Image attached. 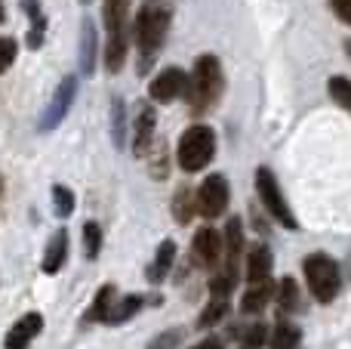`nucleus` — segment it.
<instances>
[{
    "label": "nucleus",
    "instance_id": "f257e3e1",
    "mask_svg": "<svg viewBox=\"0 0 351 349\" xmlns=\"http://www.w3.org/2000/svg\"><path fill=\"white\" fill-rule=\"evenodd\" d=\"M173 22V3L170 0H142L139 12H136L133 22V43H136V71L148 74L158 59V53L164 49L167 31Z\"/></svg>",
    "mask_w": 351,
    "mask_h": 349
},
{
    "label": "nucleus",
    "instance_id": "f03ea898",
    "mask_svg": "<svg viewBox=\"0 0 351 349\" xmlns=\"http://www.w3.org/2000/svg\"><path fill=\"white\" fill-rule=\"evenodd\" d=\"M130 6L133 0H105L102 6V19H105V68L111 74H117L127 62L130 53V41H133V25H130Z\"/></svg>",
    "mask_w": 351,
    "mask_h": 349
},
{
    "label": "nucleus",
    "instance_id": "7ed1b4c3",
    "mask_svg": "<svg viewBox=\"0 0 351 349\" xmlns=\"http://www.w3.org/2000/svg\"><path fill=\"white\" fill-rule=\"evenodd\" d=\"M222 90H225V74L219 59L216 56H197L191 74H188V90H185L188 109L194 115H204V111H210L219 102Z\"/></svg>",
    "mask_w": 351,
    "mask_h": 349
},
{
    "label": "nucleus",
    "instance_id": "20e7f679",
    "mask_svg": "<svg viewBox=\"0 0 351 349\" xmlns=\"http://www.w3.org/2000/svg\"><path fill=\"white\" fill-rule=\"evenodd\" d=\"M216 155V133L206 124H194L182 133L179 146H176V158H179V167L185 173H197L204 170L206 164Z\"/></svg>",
    "mask_w": 351,
    "mask_h": 349
},
{
    "label": "nucleus",
    "instance_id": "39448f33",
    "mask_svg": "<svg viewBox=\"0 0 351 349\" xmlns=\"http://www.w3.org/2000/svg\"><path fill=\"white\" fill-rule=\"evenodd\" d=\"M302 272L305 282H308V291L317 303H333L336 294L342 288V272L339 263L327 254H311V257L302 260Z\"/></svg>",
    "mask_w": 351,
    "mask_h": 349
},
{
    "label": "nucleus",
    "instance_id": "423d86ee",
    "mask_svg": "<svg viewBox=\"0 0 351 349\" xmlns=\"http://www.w3.org/2000/svg\"><path fill=\"white\" fill-rule=\"evenodd\" d=\"M256 192H259L262 207H265L268 214H271L274 220L280 223V226H287V229H299L296 216H293L290 204H287L284 192H280V185H278V177H274V173L268 170V167H259V170H256Z\"/></svg>",
    "mask_w": 351,
    "mask_h": 349
},
{
    "label": "nucleus",
    "instance_id": "0eeeda50",
    "mask_svg": "<svg viewBox=\"0 0 351 349\" xmlns=\"http://www.w3.org/2000/svg\"><path fill=\"white\" fill-rule=\"evenodd\" d=\"M228 201H231V189H228V179L222 173H213L200 183L197 189V214L206 216V220H216L228 210Z\"/></svg>",
    "mask_w": 351,
    "mask_h": 349
},
{
    "label": "nucleus",
    "instance_id": "6e6552de",
    "mask_svg": "<svg viewBox=\"0 0 351 349\" xmlns=\"http://www.w3.org/2000/svg\"><path fill=\"white\" fill-rule=\"evenodd\" d=\"M74 96H77V78H74V74H68V78L59 84L56 96L49 99L47 111L40 115V130H56V127H59L62 117H65V115H68V109H71Z\"/></svg>",
    "mask_w": 351,
    "mask_h": 349
},
{
    "label": "nucleus",
    "instance_id": "1a4fd4ad",
    "mask_svg": "<svg viewBox=\"0 0 351 349\" xmlns=\"http://www.w3.org/2000/svg\"><path fill=\"white\" fill-rule=\"evenodd\" d=\"M185 90H188V74L182 71V68H164L160 74H154V80H152V87H148V93H152V99L154 102H176L179 96H185Z\"/></svg>",
    "mask_w": 351,
    "mask_h": 349
},
{
    "label": "nucleus",
    "instance_id": "9d476101",
    "mask_svg": "<svg viewBox=\"0 0 351 349\" xmlns=\"http://www.w3.org/2000/svg\"><path fill=\"white\" fill-rule=\"evenodd\" d=\"M154 127H158V115H154V109L148 102H142L139 111H136V121H133V152H136V158H145V155L152 152Z\"/></svg>",
    "mask_w": 351,
    "mask_h": 349
},
{
    "label": "nucleus",
    "instance_id": "9b49d317",
    "mask_svg": "<svg viewBox=\"0 0 351 349\" xmlns=\"http://www.w3.org/2000/svg\"><path fill=\"white\" fill-rule=\"evenodd\" d=\"M222 254H225L222 232H216L213 226L197 229V235H194V260L204 266H216L222 260Z\"/></svg>",
    "mask_w": 351,
    "mask_h": 349
},
{
    "label": "nucleus",
    "instance_id": "f8f14e48",
    "mask_svg": "<svg viewBox=\"0 0 351 349\" xmlns=\"http://www.w3.org/2000/svg\"><path fill=\"white\" fill-rule=\"evenodd\" d=\"M40 331H43L40 313H25L22 319H19L16 325L10 328V334H6V340H3V346H6V349H28L31 340H34Z\"/></svg>",
    "mask_w": 351,
    "mask_h": 349
},
{
    "label": "nucleus",
    "instance_id": "ddd939ff",
    "mask_svg": "<svg viewBox=\"0 0 351 349\" xmlns=\"http://www.w3.org/2000/svg\"><path fill=\"white\" fill-rule=\"evenodd\" d=\"M271 297H274V284L271 282L250 284V291H243V297H241V313L243 315H259L262 309L271 303Z\"/></svg>",
    "mask_w": 351,
    "mask_h": 349
},
{
    "label": "nucleus",
    "instance_id": "4468645a",
    "mask_svg": "<svg viewBox=\"0 0 351 349\" xmlns=\"http://www.w3.org/2000/svg\"><path fill=\"white\" fill-rule=\"evenodd\" d=\"M271 251H268L265 245H253L247 254V278L250 284L256 282H268V275H271Z\"/></svg>",
    "mask_w": 351,
    "mask_h": 349
},
{
    "label": "nucleus",
    "instance_id": "2eb2a0df",
    "mask_svg": "<svg viewBox=\"0 0 351 349\" xmlns=\"http://www.w3.org/2000/svg\"><path fill=\"white\" fill-rule=\"evenodd\" d=\"M65 260H68V232L59 229V232H53V238H49V245H47V254H43V272L56 275V272L65 266Z\"/></svg>",
    "mask_w": 351,
    "mask_h": 349
},
{
    "label": "nucleus",
    "instance_id": "dca6fc26",
    "mask_svg": "<svg viewBox=\"0 0 351 349\" xmlns=\"http://www.w3.org/2000/svg\"><path fill=\"white\" fill-rule=\"evenodd\" d=\"M222 238H225V263H222V269H228V272H234L237 275V254L243 251V226H241V220H228Z\"/></svg>",
    "mask_w": 351,
    "mask_h": 349
},
{
    "label": "nucleus",
    "instance_id": "f3484780",
    "mask_svg": "<svg viewBox=\"0 0 351 349\" xmlns=\"http://www.w3.org/2000/svg\"><path fill=\"white\" fill-rule=\"evenodd\" d=\"M22 10L28 16L31 28H28V47L31 49H40L43 34H47V16H43V6L40 0H22Z\"/></svg>",
    "mask_w": 351,
    "mask_h": 349
},
{
    "label": "nucleus",
    "instance_id": "a211bd4d",
    "mask_svg": "<svg viewBox=\"0 0 351 349\" xmlns=\"http://www.w3.org/2000/svg\"><path fill=\"white\" fill-rule=\"evenodd\" d=\"M173 260H176V241L167 238L164 245L158 247V254H154V263H152V269H148V282H154V284L164 282V275L173 269Z\"/></svg>",
    "mask_w": 351,
    "mask_h": 349
},
{
    "label": "nucleus",
    "instance_id": "6ab92c4d",
    "mask_svg": "<svg viewBox=\"0 0 351 349\" xmlns=\"http://www.w3.org/2000/svg\"><path fill=\"white\" fill-rule=\"evenodd\" d=\"M96 68V31H93V22L86 19L84 28H80V71L93 74Z\"/></svg>",
    "mask_w": 351,
    "mask_h": 349
},
{
    "label": "nucleus",
    "instance_id": "aec40b11",
    "mask_svg": "<svg viewBox=\"0 0 351 349\" xmlns=\"http://www.w3.org/2000/svg\"><path fill=\"white\" fill-rule=\"evenodd\" d=\"M194 207H197V195H191L188 185L176 189V198H173V216L179 226H188V220L194 216Z\"/></svg>",
    "mask_w": 351,
    "mask_h": 349
},
{
    "label": "nucleus",
    "instance_id": "412c9836",
    "mask_svg": "<svg viewBox=\"0 0 351 349\" xmlns=\"http://www.w3.org/2000/svg\"><path fill=\"white\" fill-rule=\"evenodd\" d=\"M299 340H302V331H299L293 322H278L274 334L268 337V346L271 349H296Z\"/></svg>",
    "mask_w": 351,
    "mask_h": 349
},
{
    "label": "nucleus",
    "instance_id": "4be33fe9",
    "mask_svg": "<svg viewBox=\"0 0 351 349\" xmlns=\"http://www.w3.org/2000/svg\"><path fill=\"white\" fill-rule=\"evenodd\" d=\"M139 309H142V297H121V303H114L111 313L105 315V325H123V322H130Z\"/></svg>",
    "mask_w": 351,
    "mask_h": 349
},
{
    "label": "nucleus",
    "instance_id": "5701e85b",
    "mask_svg": "<svg viewBox=\"0 0 351 349\" xmlns=\"http://www.w3.org/2000/svg\"><path fill=\"white\" fill-rule=\"evenodd\" d=\"M114 284H102V288H99V294H96V303H93L90 306V313H86V319L90 322H105V315L111 313V306H114Z\"/></svg>",
    "mask_w": 351,
    "mask_h": 349
},
{
    "label": "nucleus",
    "instance_id": "b1692460",
    "mask_svg": "<svg viewBox=\"0 0 351 349\" xmlns=\"http://www.w3.org/2000/svg\"><path fill=\"white\" fill-rule=\"evenodd\" d=\"M274 297H278V306L280 313H293V309L299 306V288L293 278H284V282L278 284V291H274Z\"/></svg>",
    "mask_w": 351,
    "mask_h": 349
},
{
    "label": "nucleus",
    "instance_id": "393cba45",
    "mask_svg": "<svg viewBox=\"0 0 351 349\" xmlns=\"http://www.w3.org/2000/svg\"><path fill=\"white\" fill-rule=\"evenodd\" d=\"M111 136H114V146L123 148V142H127V117H123V99H114V105H111Z\"/></svg>",
    "mask_w": 351,
    "mask_h": 349
},
{
    "label": "nucleus",
    "instance_id": "a878e982",
    "mask_svg": "<svg viewBox=\"0 0 351 349\" xmlns=\"http://www.w3.org/2000/svg\"><path fill=\"white\" fill-rule=\"evenodd\" d=\"M53 210H56V216L74 214V192L68 185H53Z\"/></svg>",
    "mask_w": 351,
    "mask_h": 349
},
{
    "label": "nucleus",
    "instance_id": "bb28decb",
    "mask_svg": "<svg viewBox=\"0 0 351 349\" xmlns=\"http://www.w3.org/2000/svg\"><path fill=\"white\" fill-rule=\"evenodd\" d=\"M99 251H102V229H99V223H86L84 226V254L90 260H96Z\"/></svg>",
    "mask_w": 351,
    "mask_h": 349
},
{
    "label": "nucleus",
    "instance_id": "cd10ccee",
    "mask_svg": "<svg viewBox=\"0 0 351 349\" xmlns=\"http://www.w3.org/2000/svg\"><path fill=\"white\" fill-rule=\"evenodd\" d=\"M225 315H228V300H219V297H213L210 306L204 309V315H200L197 325L200 328H210V325H216V322H222Z\"/></svg>",
    "mask_w": 351,
    "mask_h": 349
},
{
    "label": "nucleus",
    "instance_id": "c85d7f7f",
    "mask_svg": "<svg viewBox=\"0 0 351 349\" xmlns=\"http://www.w3.org/2000/svg\"><path fill=\"white\" fill-rule=\"evenodd\" d=\"M330 96L351 115V80L348 78H330Z\"/></svg>",
    "mask_w": 351,
    "mask_h": 349
},
{
    "label": "nucleus",
    "instance_id": "c756f323",
    "mask_svg": "<svg viewBox=\"0 0 351 349\" xmlns=\"http://www.w3.org/2000/svg\"><path fill=\"white\" fill-rule=\"evenodd\" d=\"M241 337H243V346H247V349H259V346L268 340V328L262 325V322H256V325L243 328Z\"/></svg>",
    "mask_w": 351,
    "mask_h": 349
},
{
    "label": "nucleus",
    "instance_id": "7c9ffc66",
    "mask_svg": "<svg viewBox=\"0 0 351 349\" xmlns=\"http://www.w3.org/2000/svg\"><path fill=\"white\" fill-rule=\"evenodd\" d=\"M16 56H19L16 41H12V37H0V74L10 71V65L16 62Z\"/></svg>",
    "mask_w": 351,
    "mask_h": 349
},
{
    "label": "nucleus",
    "instance_id": "2f4dec72",
    "mask_svg": "<svg viewBox=\"0 0 351 349\" xmlns=\"http://www.w3.org/2000/svg\"><path fill=\"white\" fill-rule=\"evenodd\" d=\"M152 177H158V179H164L167 177V146H152Z\"/></svg>",
    "mask_w": 351,
    "mask_h": 349
},
{
    "label": "nucleus",
    "instance_id": "473e14b6",
    "mask_svg": "<svg viewBox=\"0 0 351 349\" xmlns=\"http://www.w3.org/2000/svg\"><path fill=\"white\" fill-rule=\"evenodd\" d=\"M179 337H182V331L173 328V331H167V334H158V337L148 344V349H176L179 346Z\"/></svg>",
    "mask_w": 351,
    "mask_h": 349
},
{
    "label": "nucleus",
    "instance_id": "72a5a7b5",
    "mask_svg": "<svg viewBox=\"0 0 351 349\" xmlns=\"http://www.w3.org/2000/svg\"><path fill=\"white\" fill-rule=\"evenodd\" d=\"M330 3H333L336 16H339L346 25H351V0H330Z\"/></svg>",
    "mask_w": 351,
    "mask_h": 349
},
{
    "label": "nucleus",
    "instance_id": "f704fd0d",
    "mask_svg": "<svg viewBox=\"0 0 351 349\" xmlns=\"http://www.w3.org/2000/svg\"><path fill=\"white\" fill-rule=\"evenodd\" d=\"M191 349H225V340L222 337H206V340H200V344H194Z\"/></svg>",
    "mask_w": 351,
    "mask_h": 349
},
{
    "label": "nucleus",
    "instance_id": "c9c22d12",
    "mask_svg": "<svg viewBox=\"0 0 351 349\" xmlns=\"http://www.w3.org/2000/svg\"><path fill=\"white\" fill-rule=\"evenodd\" d=\"M6 22V10H3V0H0V25Z\"/></svg>",
    "mask_w": 351,
    "mask_h": 349
},
{
    "label": "nucleus",
    "instance_id": "e433bc0d",
    "mask_svg": "<svg viewBox=\"0 0 351 349\" xmlns=\"http://www.w3.org/2000/svg\"><path fill=\"white\" fill-rule=\"evenodd\" d=\"M346 53L351 56V37H348V41H346Z\"/></svg>",
    "mask_w": 351,
    "mask_h": 349
},
{
    "label": "nucleus",
    "instance_id": "4c0bfd02",
    "mask_svg": "<svg viewBox=\"0 0 351 349\" xmlns=\"http://www.w3.org/2000/svg\"><path fill=\"white\" fill-rule=\"evenodd\" d=\"M84 3H86V0H84Z\"/></svg>",
    "mask_w": 351,
    "mask_h": 349
}]
</instances>
